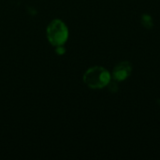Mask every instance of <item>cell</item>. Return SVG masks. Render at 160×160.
<instances>
[{"mask_svg":"<svg viewBox=\"0 0 160 160\" xmlns=\"http://www.w3.org/2000/svg\"><path fill=\"white\" fill-rule=\"evenodd\" d=\"M111 73L102 67H92L88 68L82 77L83 82L92 89L103 88L111 82Z\"/></svg>","mask_w":160,"mask_h":160,"instance_id":"cell-1","label":"cell"},{"mask_svg":"<svg viewBox=\"0 0 160 160\" xmlns=\"http://www.w3.org/2000/svg\"><path fill=\"white\" fill-rule=\"evenodd\" d=\"M55 52L58 55H63L66 52V49L64 47V45H60V46H56L55 47Z\"/></svg>","mask_w":160,"mask_h":160,"instance_id":"cell-4","label":"cell"},{"mask_svg":"<svg viewBox=\"0 0 160 160\" xmlns=\"http://www.w3.org/2000/svg\"><path fill=\"white\" fill-rule=\"evenodd\" d=\"M46 35L49 42L54 47L64 45L68 38V28L63 21L55 19L48 24Z\"/></svg>","mask_w":160,"mask_h":160,"instance_id":"cell-2","label":"cell"},{"mask_svg":"<svg viewBox=\"0 0 160 160\" xmlns=\"http://www.w3.org/2000/svg\"><path fill=\"white\" fill-rule=\"evenodd\" d=\"M131 72H132L131 64L128 61H123L114 67L112 70V77L115 81L122 82L128 79L131 74Z\"/></svg>","mask_w":160,"mask_h":160,"instance_id":"cell-3","label":"cell"}]
</instances>
